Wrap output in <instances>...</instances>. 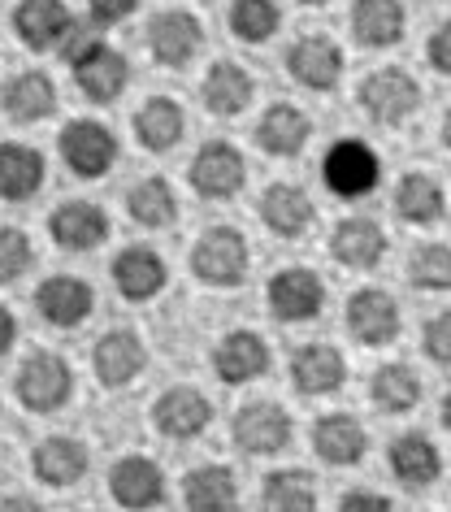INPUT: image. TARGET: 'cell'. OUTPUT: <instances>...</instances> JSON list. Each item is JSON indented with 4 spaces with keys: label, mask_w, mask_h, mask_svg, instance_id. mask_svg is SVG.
Instances as JSON below:
<instances>
[{
    "label": "cell",
    "mask_w": 451,
    "mask_h": 512,
    "mask_svg": "<svg viewBox=\"0 0 451 512\" xmlns=\"http://www.w3.org/2000/svg\"><path fill=\"white\" fill-rule=\"evenodd\" d=\"M425 352H430V361H438V365L451 361V322H447V313L434 317V322L425 326Z\"/></svg>",
    "instance_id": "60d3db41"
},
{
    "label": "cell",
    "mask_w": 451,
    "mask_h": 512,
    "mask_svg": "<svg viewBox=\"0 0 451 512\" xmlns=\"http://www.w3.org/2000/svg\"><path fill=\"white\" fill-rule=\"evenodd\" d=\"M213 369L222 382H230V387H235V382H252L269 369V348L261 343V335H252V330H235V335H226L217 343Z\"/></svg>",
    "instance_id": "2e32d148"
},
{
    "label": "cell",
    "mask_w": 451,
    "mask_h": 512,
    "mask_svg": "<svg viewBox=\"0 0 451 512\" xmlns=\"http://www.w3.org/2000/svg\"><path fill=\"white\" fill-rule=\"evenodd\" d=\"M126 209H131V217H135V222H144V226H170L178 217L174 187L165 183V178H144L139 187H131Z\"/></svg>",
    "instance_id": "e575fe53"
},
{
    "label": "cell",
    "mask_w": 451,
    "mask_h": 512,
    "mask_svg": "<svg viewBox=\"0 0 451 512\" xmlns=\"http://www.w3.org/2000/svg\"><path fill=\"white\" fill-rule=\"evenodd\" d=\"M70 27V9L61 0H22L14 9V31L31 53H48Z\"/></svg>",
    "instance_id": "9a60e30c"
},
{
    "label": "cell",
    "mask_w": 451,
    "mask_h": 512,
    "mask_svg": "<svg viewBox=\"0 0 451 512\" xmlns=\"http://www.w3.org/2000/svg\"><path fill=\"white\" fill-rule=\"evenodd\" d=\"M87 473V447L79 439H44L35 447V478L48 486H74Z\"/></svg>",
    "instance_id": "484cf974"
},
{
    "label": "cell",
    "mask_w": 451,
    "mask_h": 512,
    "mask_svg": "<svg viewBox=\"0 0 451 512\" xmlns=\"http://www.w3.org/2000/svg\"><path fill=\"white\" fill-rule=\"evenodd\" d=\"M395 209L404 222H434V217L443 213V191H438L434 178L408 174L404 183L395 187Z\"/></svg>",
    "instance_id": "8d00e7d4"
},
{
    "label": "cell",
    "mask_w": 451,
    "mask_h": 512,
    "mask_svg": "<svg viewBox=\"0 0 451 512\" xmlns=\"http://www.w3.org/2000/svg\"><path fill=\"white\" fill-rule=\"evenodd\" d=\"M61 157H66V165L79 178H100L109 174V165L118 161V139H113L109 126L100 122H70L66 135H61Z\"/></svg>",
    "instance_id": "277c9868"
},
{
    "label": "cell",
    "mask_w": 451,
    "mask_h": 512,
    "mask_svg": "<svg viewBox=\"0 0 451 512\" xmlns=\"http://www.w3.org/2000/svg\"><path fill=\"white\" fill-rule=\"evenodd\" d=\"M256 144L274 152V157H295L308 144V118L291 105H274L256 126Z\"/></svg>",
    "instance_id": "4dcf8cb0"
},
{
    "label": "cell",
    "mask_w": 451,
    "mask_h": 512,
    "mask_svg": "<svg viewBox=\"0 0 451 512\" xmlns=\"http://www.w3.org/2000/svg\"><path fill=\"white\" fill-rule=\"evenodd\" d=\"M74 391V374L70 365L53 352H35L27 365L18 369V400L31 408V413H53L70 400Z\"/></svg>",
    "instance_id": "7a4b0ae2"
},
{
    "label": "cell",
    "mask_w": 451,
    "mask_h": 512,
    "mask_svg": "<svg viewBox=\"0 0 451 512\" xmlns=\"http://www.w3.org/2000/svg\"><path fill=\"white\" fill-rule=\"evenodd\" d=\"M343 356L339 348H330V343H308L291 356V382L300 395H326L334 387H343Z\"/></svg>",
    "instance_id": "e0dca14e"
},
{
    "label": "cell",
    "mask_w": 451,
    "mask_h": 512,
    "mask_svg": "<svg viewBox=\"0 0 451 512\" xmlns=\"http://www.w3.org/2000/svg\"><path fill=\"white\" fill-rule=\"evenodd\" d=\"M304 5H326V0H304Z\"/></svg>",
    "instance_id": "7dc6e473"
},
{
    "label": "cell",
    "mask_w": 451,
    "mask_h": 512,
    "mask_svg": "<svg viewBox=\"0 0 451 512\" xmlns=\"http://www.w3.org/2000/svg\"><path fill=\"white\" fill-rule=\"evenodd\" d=\"M391 469L408 486H430L438 478V447L425 434H399L391 443Z\"/></svg>",
    "instance_id": "d6a6232c"
},
{
    "label": "cell",
    "mask_w": 451,
    "mask_h": 512,
    "mask_svg": "<svg viewBox=\"0 0 451 512\" xmlns=\"http://www.w3.org/2000/svg\"><path fill=\"white\" fill-rule=\"evenodd\" d=\"M352 31L365 48H391L404 35V5L399 0H356Z\"/></svg>",
    "instance_id": "4316f807"
},
{
    "label": "cell",
    "mask_w": 451,
    "mask_h": 512,
    "mask_svg": "<svg viewBox=\"0 0 451 512\" xmlns=\"http://www.w3.org/2000/svg\"><path fill=\"white\" fill-rule=\"evenodd\" d=\"M313 447H317V456L326 460V465H356V460L365 456L369 439H365V430H360L356 417L334 413V417H321L317 421Z\"/></svg>",
    "instance_id": "603a6c76"
},
{
    "label": "cell",
    "mask_w": 451,
    "mask_h": 512,
    "mask_svg": "<svg viewBox=\"0 0 451 512\" xmlns=\"http://www.w3.org/2000/svg\"><path fill=\"white\" fill-rule=\"evenodd\" d=\"M347 326H352V335L360 343L382 348V343H391L399 335V309L386 291L365 287V291L352 296V304H347Z\"/></svg>",
    "instance_id": "7c38bea8"
},
{
    "label": "cell",
    "mask_w": 451,
    "mask_h": 512,
    "mask_svg": "<svg viewBox=\"0 0 451 512\" xmlns=\"http://www.w3.org/2000/svg\"><path fill=\"white\" fill-rule=\"evenodd\" d=\"M451 256L443 243H430V248H421L417 256H412V283L425 287V291H443L451 283Z\"/></svg>",
    "instance_id": "f35d334b"
},
{
    "label": "cell",
    "mask_w": 451,
    "mask_h": 512,
    "mask_svg": "<svg viewBox=\"0 0 451 512\" xmlns=\"http://www.w3.org/2000/svg\"><path fill=\"white\" fill-rule=\"evenodd\" d=\"M330 252L339 256L343 265H352V270H373L386 256V235L373 222H365V217H347V222L334 226Z\"/></svg>",
    "instance_id": "44dd1931"
},
{
    "label": "cell",
    "mask_w": 451,
    "mask_h": 512,
    "mask_svg": "<svg viewBox=\"0 0 451 512\" xmlns=\"http://www.w3.org/2000/svg\"><path fill=\"white\" fill-rule=\"evenodd\" d=\"M287 70H291L295 83L313 87V92H330L343 74V53L334 40H326V35H304V40L291 44Z\"/></svg>",
    "instance_id": "52a82bcc"
},
{
    "label": "cell",
    "mask_w": 451,
    "mask_h": 512,
    "mask_svg": "<svg viewBox=\"0 0 451 512\" xmlns=\"http://www.w3.org/2000/svg\"><path fill=\"white\" fill-rule=\"evenodd\" d=\"M109 486H113V499H118L122 508H152V504H161V495H165V478L148 456L118 460L109 473Z\"/></svg>",
    "instance_id": "ac0fdd59"
},
{
    "label": "cell",
    "mask_w": 451,
    "mask_h": 512,
    "mask_svg": "<svg viewBox=\"0 0 451 512\" xmlns=\"http://www.w3.org/2000/svg\"><path fill=\"white\" fill-rule=\"evenodd\" d=\"M44 187V157L27 144H0V196L31 200Z\"/></svg>",
    "instance_id": "cb8c5ba5"
},
{
    "label": "cell",
    "mask_w": 451,
    "mask_h": 512,
    "mask_svg": "<svg viewBox=\"0 0 451 512\" xmlns=\"http://www.w3.org/2000/svg\"><path fill=\"white\" fill-rule=\"evenodd\" d=\"M27 265H31V239L18 226H0V283H14Z\"/></svg>",
    "instance_id": "ab89813d"
},
{
    "label": "cell",
    "mask_w": 451,
    "mask_h": 512,
    "mask_svg": "<svg viewBox=\"0 0 451 512\" xmlns=\"http://www.w3.org/2000/svg\"><path fill=\"white\" fill-rule=\"evenodd\" d=\"M113 283L126 300H152L165 287V261L152 248H126L113 261Z\"/></svg>",
    "instance_id": "7402d4cb"
},
{
    "label": "cell",
    "mask_w": 451,
    "mask_h": 512,
    "mask_svg": "<svg viewBox=\"0 0 451 512\" xmlns=\"http://www.w3.org/2000/svg\"><path fill=\"white\" fill-rule=\"evenodd\" d=\"M70 66H74V79H79L83 96H92L96 105H109V100H118L126 79H131V70H126V57L113 53V48H105L100 40L87 48L83 57H74Z\"/></svg>",
    "instance_id": "9c48e42d"
},
{
    "label": "cell",
    "mask_w": 451,
    "mask_h": 512,
    "mask_svg": "<svg viewBox=\"0 0 451 512\" xmlns=\"http://www.w3.org/2000/svg\"><path fill=\"white\" fill-rule=\"evenodd\" d=\"M417 100H421L417 83H412L404 70H395V66L369 74V79L360 83V109H365L373 122H382V126L404 122L408 113L417 109Z\"/></svg>",
    "instance_id": "5b68a950"
},
{
    "label": "cell",
    "mask_w": 451,
    "mask_h": 512,
    "mask_svg": "<svg viewBox=\"0 0 451 512\" xmlns=\"http://www.w3.org/2000/svg\"><path fill=\"white\" fill-rule=\"evenodd\" d=\"M152 413H157V430L170 434V439H191V434H200L213 421L209 400H204L200 391H191V387L165 391Z\"/></svg>",
    "instance_id": "ffe728a7"
},
{
    "label": "cell",
    "mask_w": 451,
    "mask_h": 512,
    "mask_svg": "<svg viewBox=\"0 0 451 512\" xmlns=\"http://www.w3.org/2000/svg\"><path fill=\"white\" fill-rule=\"evenodd\" d=\"M148 44H152V57H157L161 66H187V61L196 57V48L204 44V31L187 9H170V14L152 18Z\"/></svg>",
    "instance_id": "8fae6325"
},
{
    "label": "cell",
    "mask_w": 451,
    "mask_h": 512,
    "mask_svg": "<svg viewBox=\"0 0 451 512\" xmlns=\"http://www.w3.org/2000/svg\"><path fill=\"white\" fill-rule=\"evenodd\" d=\"M14 339H18V322H14V313L0 304V356L14 348Z\"/></svg>",
    "instance_id": "f6af8a7d"
},
{
    "label": "cell",
    "mask_w": 451,
    "mask_h": 512,
    "mask_svg": "<svg viewBox=\"0 0 451 512\" xmlns=\"http://www.w3.org/2000/svg\"><path fill=\"white\" fill-rule=\"evenodd\" d=\"M261 504L265 508H278V512H304V508H317V495H313V478L304 469H278L265 478V491H261Z\"/></svg>",
    "instance_id": "d590c367"
},
{
    "label": "cell",
    "mask_w": 451,
    "mask_h": 512,
    "mask_svg": "<svg viewBox=\"0 0 451 512\" xmlns=\"http://www.w3.org/2000/svg\"><path fill=\"white\" fill-rule=\"evenodd\" d=\"M139 0H92V18L96 22H122Z\"/></svg>",
    "instance_id": "7bdbcfd3"
},
{
    "label": "cell",
    "mask_w": 451,
    "mask_h": 512,
    "mask_svg": "<svg viewBox=\"0 0 451 512\" xmlns=\"http://www.w3.org/2000/svg\"><path fill=\"white\" fill-rule=\"evenodd\" d=\"M343 508L347 512H373V508H391V499L386 495H373V491H352V495H343Z\"/></svg>",
    "instance_id": "ee69618b"
},
{
    "label": "cell",
    "mask_w": 451,
    "mask_h": 512,
    "mask_svg": "<svg viewBox=\"0 0 451 512\" xmlns=\"http://www.w3.org/2000/svg\"><path fill=\"white\" fill-rule=\"evenodd\" d=\"M183 499H187V508H200V512H226L239 504V482L226 465H204L187 473Z\"/></svg>",
    "instance_id": "83f0119b"
},
{
    "label": "cell",
    "mask_w": 451,
    "mask_h": 512,
    "mask_svg": "<svg viewBox=\"0 0 451 512\" xmlns=\"http://www.w3.org/2000/svg\"><path fill=\"white\" fill-rule=\"evenodd\" d=\"M191 187L209 200H226L243 187V157L230 144H209L191 161Z\"/></svg>",
    "instance_id": "4fadbf2b"
},
{
    "label": "cell",
    "mask_w": 451,
    "mask_h": 512,
    "mask_svg": "<svg viewBox=\"0 0 451 512\" xmlns=\"http://www.w3.org/2000/svg\"><path fill=\"white\" fill-rule=\"evenodd\" d=\"M135 131H139V144L148 152H170L178 139H183V109L165 96H152L135 118Z\"/></svg>",
    "instance_id": "1f68e13d"
},
{
    "label": "cell",
    "mask_w": 451,
    "mask_h": 512,
    "mask_svg": "<svg viewBox=\"0 0 451 512\" xmlns=\"http://www.w3.org/2000/svg\"><path fill=\"white\" fill-rule=\"evenodd\" d=\"M48 230H53L57 248L92 252V248H100V243L109 239V217L100 213L96 204H87V200H70V204H61V209L48 217Z\"/></svg>",
    "instance_id": "30bf717a"
},
{
    "label": "cell",
    "mask_w": 451,
    "mask_h": 512,
    "mask_svg": "<svg viewBox=\"0 0 451 512\" xmlns=\"http://www.w3.org/2000/svg\"><path fill=\"white\" fill-rule=\"evenodd\" d=\"M430 66H434L438 74L451 70V35H447V27H438V31L430 35Z\"/></svg>",
    "instance_id": "b9f144b4"
},
{
    "label": "cell",
    "mask_w": 451,
    "mask_h": 512,
    "mask_svg": "<svg viewBox=\"0 0 451 512\" xmlns=\"http://www.w3.org/2000/svg\"><path fill=\"white\" fill-rule=\"evenodd\" d=\"M369 400L382 408V413H408L412 404L421 400V382L408 365H382L369 382Z\"/></svg>",
    "instance_id": "836d02e7"
},
{
    "label": "cell",
    "mask_w": 451,
    "mask_h": 512,
    "mask_svg": "<svg viewBox=\"0 0 451 512\" xmlns=\"http://www.w3.org/2000/svg\"><path fill=\"white\" fill-rule=\"evenodd\" d=\"M230 31L243 44H265L278 31V5L274 0H235L230 9Z\"/></svg>",
    "instance_id": "74e56055"
},
{
    "label": "cell",
    "mask_w": 451,
    "mask_h": 512,
    "mask_svg": "<svg viewBox=\"0 0 451 512\" xmlns=\"http://www.w3.org/2000/svg\"><path fill=\"white\" fill-rule=\"evenodd\" d=\"M92 287L83 283V278H48V283L40 287V296H35V309L44 313V322L48 326H61V330H70V326H83L87 322V313H92Z\"/></svg>",
    "instance_id": "5bb4252c"
},
{
    "label": "cell",
    "mask_w": 451,
    "mask_h": 512,
    "mask_svg": "<svg viewBox=\"0 0 451 512\" xmlns=\"http://www.w3.org/2000/svg\"><path fill=\"white\" fill-rule=\"evenodd\" d=\"M57 109V92H53V79L40 70H27V74H14L5 83V113L14 122H40Z\"/></svg>",
    "instance_id": "d4e9b609"
},
{
    "label": "cell",
    "mask_w": 451,
    "mask_h": 512,
    "mask_svg": "<svg viewBox=\"0 0 451 512\" xmlns=\"http://www.w3.org/2000/svg\"><path fill=\"white\" fill-rule=\"evenodd\" d=\"M321 304H326V287L313 270H282L269 283V309L278 322H308L321 313Z\"/></svg>",
    "instance_id": "ba28073f"
},
{
    "label": "cell",
    "mask_w": 451,
    "mask_h": 512,
    "mask_svg": "<svg viewBox=\"0 0 451 512\" xmlns=\"http://www.w3.org/2000/svg\"><path fill=\"white\" fill-rule=\"evenodd\" d=\"M261 222L291 239V235H300V230L313 222V200H308L300 187L278 183V187H269L261 196Z\"/></svg>",
    "instance_id": "f546056e"
},
{
    "label": "cell",
    "mask_w": 451,
    "mask_h": 512,
    "mask_svg": "<svg viewBox=\"0 0 451 512\" xmlns=\"http://www.w3.org/2000/svg\"><path fill=\"white\" fill-rule=\"evenodd\" d=\"M230 434H235V443L243 452L269 456V452H282V447L291 443V417L282 413L278 404H243Z\"/></svg>",
    "instance_id": "8992f818"
},
{
    "label": "cell",
    "mask_w": 451,
    "mask_h": 512,
    "mask_svg": "<svg viewBox=\"0 0 451 512\" xmlns=\"http://www.w3.org/2000/svg\"><path fill=\"white\" fill-rule=\"evenodd\" d=\"M252 100V79L248 70L235 66V61H217L204 79V105H209L217 118H235V113L248 109Z\"/></svg>",
    "instance_id": "f1b7e54d"
},
{
    "label": "cell",
    "mask_w": 451,
    "mask_h": 512,
    "mask_svg": "<svg viewBox=\"0 0 451 512\" xmlns=\"http://www.w3.org/2000/svg\"><path fill=\"white\" fill-rule=\"evenodd\" d=\"M5 508H35V499L31 495H14V499H5Z\"/></svg>",
    "instance_id": "bcb514c9"
},
{
    "label": "cell",
    "mask_w": 451,
    "mask_h": 512,
    "mask_svg": "<svg viewBox=\"0 0 451 512\" xmlns=\"http://www.w3.org/2000/svg\"><path fill=\"white\" fill-rule=\"evenodd\" d=\"M191 270L209 287H235V283H243V274H248V243H243L239 230L213 226L209 235H200V243L191 248Z\"/></svg>",
    "instance_id": "6da1fadb"
},
{
    "label": "cell",
    "mask_w": 451,
    "mask_h": 512,
    "mask_svg": "<svg viewBox=\"0 0 451 512\" xmlns=\"http://www.w3.org/2000/svg\"><path fill=\"white\" fill-rule=\"evenodd\" d=\"M144 343H139L131 330H109L105 339L96 343V352H92V369H96V378L105 382V387H126L139 369H144Z\"/></svg>",
    "instance_id": "d6986e66"
},
{
    "label": "cell",
    "mask_w": 451,
    "mask_h": 512,
    "mask_svg": "<svg viewBox=\"0 0 451 512\" xmlns=\"http://www.w3.org/2000/svg\"><path fill=\"white\" fill-rule=\"evenodd\" d=\"M326 187L334 196H365V191L378 187L382 178V165H378V152L365 148L360 139H339L330 152H326Z\"/></svg>",
    "instance_id": "3957f363"
}]
</instances>
